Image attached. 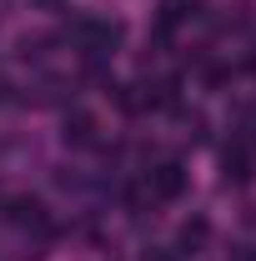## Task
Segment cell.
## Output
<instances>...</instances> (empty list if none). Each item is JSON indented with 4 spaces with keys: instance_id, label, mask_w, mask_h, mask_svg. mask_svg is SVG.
<instances>
[{
    "instance_id": "cell-1",
    "label": "cell",
    "mask_w": 256,
    "mask_h": 261,
    "mask_svg": "<svg viewBox=\"0 0 256 261\" xmlns=\"http://www.w3.org/2000/svg\"><path fill=\"white\" fill-rule=\"evenodd\" d=\"M181 186H186V171H181V161H161L156 171H151V201H176L181 196Z\"/></svg>"
},
{
    "instance_id": "cell-2",
    "label": "cell",
    "mask_w": 256,
    "mask_h": 261,
    "mask_svg": "<svg viewBox=\"0 0 256 261\" xmlns=\"http://www.w3.org/2000/svg\"><path fill=\"white\" fill-rule=\"evenodd\" d=\"M65 141H75V146H91V141H96V121H91L86 111H75V116L65 121Z\"/></svg>"
},
{
    "instance_id": "cell-4",
    "label": "cell",
    "mask_w": 256,
    "mask_h": 261,
    "mask_svg": "<svg viewBox=\"0 0 256 261\" xmlns=\"http://www.w3.org/2000/svg\"><path fill=\"white\" fill-rule=\"evenodd\" d=\"M201 241H206V221H186V226H181V246H186V251H196Z\"/></svg>"
},
{
    "instance_id": "cell-3",
    "label": "cell",
    "mask_w": 256,
    "mask_h": 261,
    "mask_svg": "<svg viewBox=\"0 0 256 261\" xmlns=\"http://www.w3.org/2000/svg\"><path fill=\"white\" fill-rule=\"evenodd\" d=\"M226 176H236V181H246V176H251V161H246V146L226 151Z\"/></svg>"
}]
</instances>
